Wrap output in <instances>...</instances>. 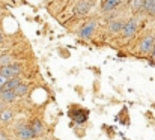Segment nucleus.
Segmentation results:
<instances>
[{
    "label": "nucleus",
    "instance_id": "obj_1",
    "mask_svg": "<svg viewBox=\"0 0 155 140\" xmlns=\"http://www.w3.org/2000/svg\"><path fill=\"white\" fill-rule=\"evenodd\" d=\"M139 24H140L139 18H131V20H128L127 23H124V27H122V30H120V32H122V36H124V38H131V36L136 33Z\"/></svg>",
    "mask_w": 155,
    "mask_h": 140
},
{
    "label": "nucleus",
    "instance_id": "obj_2",
    "mask_svg": "<svg viewBox=\"0 0 155 140\" xmlns=\"http://www.w3.org/2000/svg\"><path fill=\"white\" fill-rule=\"evenodd\" d=\"M0 74L5 75L6 78H12V77H18V74H21V68L20 65H6V66H0Z\"/></svg>",
    "mask_w": 155,
    "mask_h": 140
},
{
    "label": "nucleus",
    "instance_id": "obj_3",
    "mask_svg": "<svg viewBox=\"0 0 155 140\" xmlns=\"http://www.w3.org/2000/svg\"><path fill=\"white\" fill-rule=\"evenodd\" d=\"M36 137V134L32 131L29 125H23L17 130V139L18 140H32Z\"/></svg>",
    "mask_w": 155,
    "mask_h": 140
},
{
    "label": "nucleus",
    "instance_id": "obj_4",
    "mask_svg": "<svg viewBox=\"0 0 155 140\" xmlns=\"http://www.w3.org/2000/svg\"><path fill=\"white\" fill-rule=\"evenodd\" d=\"M154 35H146L142 42H140V53L142 54H146V53H151L152 48H154Z\"/></svg>",
    "mask_w": 155,
    "mask_h": 140
},
{
    "label": "nucleus",
    "instance_id": "obj_5",
    "mask_svg": "<svg viewBox=\"0 0 155 140\" xmlns=\"http://www.w3.org/2000/svg\"><path fill=\"white\" fill-rule=\"evenodd\" d=\"M91 9V2L89 0H80L75 8H74V14L75 15H86Z\"/></svg>",
    "mask_w": 155,
    "mask_h": 140
},
{
    "label": "nucleus",
    "instance_id": "obj_6",
    "mask_svg": "<svg viewBox=\"0 0 155 140\" xmlns=\"http://www.w3.org/2000/svg\"><path fill=\"white\" fill-rule=\"evenodd\" d=\"M95 26H97V23H95V21L87 23V24L80 30L78 36H80L81 39H87V38H91V36H92V33H94V30H95Z\"/></svg>",
    "mask_w": 155,
    "mask_h": 140
},
{
    "label": "nucleus",
    "instance_id": "obj_7",
    "mask_svg": "<svg viewBox=\"0 0 155 140\" xmlns=\"http://www.w3.org/2000/svg\"><path fill=\"white\" fill-rule=\"evenodd\" d=\"M120 3H124V0H104L103 2V12L113 11V9L117 8Z\"/></svg>",
    "mask_w": 155,
    "mask_h": 140
},
{
    "label": "nucleus",
    "instance_id": "obj_8",
    "mask_svg": "<svg viewBox=\"0 0 155 140\" xmlns=\"http://www.w3.org/2000/svg\"><path fill=\"white\" fill-rule=\"evenodd\" d=\"M20 78L18 77H12V78H8V82L3 85V91H14L18 85H20Z\"/></svg>",
    "mask_w": 155,
    "mask_h": 140
},
{
    "label": "nucleus",
    "instance_id": "obj_9",
    "mask_svg": "<svg viewBox=\"0 0 155 140\" xmlns=\"http://www.w3.org/2000/svg\"><path fill=\"white\" fill-rule=\"evenodd\" d=\"M29 127L32 128V131H33L36 136H42V133H44V127H42V122H41L39 119L32 121V124H30Z\"/></svg>",
    "mask_w": 155,
    "mask_h": 140
},
{
    "label": "nucleus",
    "instance_id": "obj_10",
    "mask_svg": "<svg viewBox=\"0 0 155 140\" xmlns=\"http://www.w3.org/2000/svg\"><path fill=\"white\" fill-rule=\"evenodd\" d=\"M27 91H29V86L24 85V83H20L12 92H14V95H15V98H20V96H24V95L27 93Z\"/></svg>",
    "mask_w": 155,
    "mask_h": 140
},
{
    "label": "nucleus",
    "instance_id": "obj_11",
    "mask_svg": "<svg viewBox=\"0 0 155 140\" xmlns=\"http://www.w3.org/2000/svg\"><path fill=\"white\" fill-rule=\"evenodd\" d=\"M0 99L3 102H12L15 99V95H14L12 91H2L0 92Z\"/></svg>",
    "mask_w": 155,
    "mask_h": 140
},
{
    "label": "nucleus",
    "instance_id": "obj_12",
    "mask_svg": "<svg viewBox=\"0 0 155 140\" xmlns=\"http://www.w3.org/2000/svg\"><path fill=\"white\" fill-rule=\"evenodd\" d=\"M12 110H9V108H3L2 112H0V121L2 122H9L11 119H12Z\"/></svg>",
    "mask_w": 155,
    "mask_h": 140
},
{
    "label": "nucleus",
    "instance_id": "obj_13",
    "mask_svg": "<svg viewBox=\"0 0 155 140\" xmlns=\"http://www.w3.org/2000/svg\"><path fill=\"white\" fill-rule=\"evenodd\" d=\"M122 27H124V23H122L120 20H116V21L110 23V32H111V33H117V32H120Z\"/></svg>",
    "mask_w": 155,
    "mask_h": 140
},
{
    "label": "nucleus",
    "instance_id": "obj_14",
    "mask_svg": "<svg viewBox=\"0 0 155 140\" xmlns=\"http://www.w3.org/2000/svg\"><path fill=\"white\" fill-rule=\"evenodd\" d=\"M145 6V0H133V9L134 11H142Z\"/></svg>",
    "mask_w": 155,
    "mask_h": 140
},
{
    "label": "nucleus",
    "instance_id": "obj_15",
    "mask_svg": "<svg viewBox=\"0 0 155 140\" xmlns=\"http://www.w3.org/2000/svg\"><path fill=\"white\" fill-rule=\"evenodd\" d=\"M154 6H155V0H145V6H143V9H146L148 12H152Z\"/></svg>",
    "mask_w": 155,
    "mask_h": 140
},
{
    "label": "nucleus",
    "instance_id": "obj_16",
    "mask_svg": "<svg viewBox=\"0 0 155 140\" xmlns=\"http://www.w3.org/2000/svg\"><path fill=\"white\" fill-rule=\"evenodd\" d=\"M11 56H2L0 57V66H6V65H11Z\"/></svg>",
    "mask_w": 155,
    "mask_h": 140
},
{
    "label": "nucleus",
    "instance_id": "obj_17",
    "mask_svg": "<svg viewBox=\"0 0 155 140\" xmlns=\"http://www.w3.org/2000/svg\"><path fill=\"white\" fill-rule=\"evenodd\" d=\"M6 82H8V78H6L5 75H2V74H0V86H2V88H3V85H5Z\"/></svg>",
    "mask_w": 155,
    "mask_h": 140
},
{
    "label": "nucleus",
    "instance_id": "obj_18",
    "mask_svg": "<svg viewBox=\"0 0 155 140\" xmlns=\"http://www.w3.org/2000/svg\"><path fill=\"white\" fill-rule=\"evenodd\" d=\"M0 140H9L8 139V136H6L3 131H0Z\"/></svg>",
    "mask_w": 155,
    "mask_h": 140
},
{
    "label": "nucleus",
    "instance_id": "obj_19",
    "mask_svg": "<svg viewBox=\"0 0 155 140\" xmlns=\"http://www.w3.org/2000/svg\"><path fill=\"white\" fill-rule=\"evenodd\" d=\"M152 57H154V60H155V44H154V48H152Z\"/></svg>",
    "mask_w": 155,
    "mask_h": 140
},
{
    "label": "nucleus",
    "instance_id": "obj_20",
    "mask_svg": "<svg viewBox=\"0 0 155 140\" xmlns=\"http://www.w3.org/2000/svg\"><path fill=\"white\" fill-rule=\"evenodd\" d=\"M2 42H3V35L0 33V44H2Z\"/></svg>",
    "mask_w": 155,
    "mask_h": 140
},
{
    "label": "nucleus",
    "instance_id": "obj_21",
    "mask_svg": "<svg viewBox=\"0 0 155 140\" xmlns=\"http://www.w3.org/2000/svg\"><path fill=\"white\" fill-rule=\"evenodd\" d=\"M151 14H154L155 15V6H154V9H152V12H151Z\"/></svg>",
    "mask_w": 155,
    "mask_h": 140
},
{
    "label": "nucleus",
    "instance_id": "obj_22",
    "mask_svg": "<svg viewBox=\"0 0 155 140\" xmlns=\"http://www.w3.org/2000/svg\"><path fill=\"white\" fill-rule=\"evenodd\" d=\"M2 91H3V88H2V86H0V92H2Z\"/></svg>",
    "mask_w": 155,
    "mask_h": 140
},
{
    "label": "nucleus",
    "instance_id": "obj_23",
    "mask_svg": "<svg viewBox=\"0 0 155 140\" xmlns=\"http://www.w3.org/2000/svg\"><path fill=\"white\" fill-rule=\"evenodd\" d=\"M124 2H131V0H124Z\"/></svg>",
    "mask_w": 155,
    "mask_h": 140
},
{
    "label": "nucleus",
    "instance_id": "obj_24",
    "mask_svg": "<svg viewBox=\"0 0 155 140\" xmlns=\"http://www.w3.org/2000/svg\"><path fill=\"white\" fill-rule=\"evenodd\" d=\"M0 53H2V50H0Z\"/></svg>",
    "mask_w": 155,
    "mask_h": 140
},
{
    "label": "nucleus",
    "instance_id": "obj_25",
    "mask_svg": "<svg viewBox=\"0 0 155 140\" xmlns=\"http://www.w3.org/2000/svg\"><path fill=\"white\" fill-rule=\"evenodd\" d=\"M32 140H35V139H32Z\"/></svg>",
    "mask_w": 155,
    "mask_h": 140
}]
</instances>
